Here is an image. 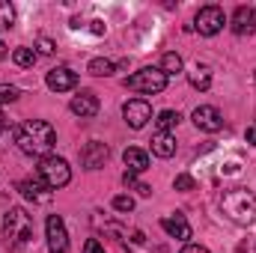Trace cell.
I'll return each instance as SVG.
<instances>
[{"instance_id": "6da1fadb", "label": "cell", "mask_w": 256, "mask_h": 253, "mask_svg": "<svg viewBox=\"0 0 256 253\" xmlns=\"http://www.w3.org/2000/svg\"><path fill=\"white\" fill-rule=\"evenodd\" d=\"M15 143L24 155H48L57 143V131L45 120H27L15 128Z\"/></svg>"}, {"instance_id": "7a4b0ae2", "label": "cell", "mask_w": 256, "mask_h": 253, "mask_svg": "<svg viewBox=\"0 0 256 253\" xmlns=\"http://www.w3.org/2000/svg\"><path fill=\"white\" fill-rule=\"evenodd\" d=\"M220 212L242 226L256 224V194L248 188H230L220 194Z\"/></svg>"}, {"instance_id": "3957f363", "label": "cell", "mask_w": 256, "mask_h": 253, "mask_svg": "<svg viewBox=\"0 0 256 253\" xmlns=\"http://www.w3.org/2000/svg\"><path fill=\"white\" fill-rule=\"evenodd\" d=\"M3 238L9 248H24L33 238V218L24 208H9L3 214Z\"/></svg>"}, {"instance_id": "277c9868", "label": "cell", "mask_w": 256, "mask_h": 253, "mask_svg": "<svg viewBox=\"0 0 256 253\" xmlns=\"http://www.w3.org/2000/svg\"><path fill=\"white\" fill-rule=\"evenodd\" d=\"M36 179H39L45 188L57 190V188H66V185L72 182V170H68V164H66L63 158L45 155V158L39 161V167H36Z\"/></svg>"}, {"instance_id": "5b68a950", "label": "cell", "mask_w": 256, "mask_h": 253, "mask_svg": "<svg viewBox=\"0 0 256 253\" xmlns=\"http://www.w3.org/2000/svg\"><path fill=\"white\" fill-rule=\"evenodd\" d=\"M126 86H128V90H134V92L155 96V92H164V90H167V74H164L161 68L146 66V68L134 72L131 78H126Z\"/></svg>"}, {"instance_id": "8992f818", "label": "cell", "mask_w": 256, "mask_h": 253, "mask_svg": "<svg viewBox=\"0 0 256 253\" xmlns=\"http://www.w3.org/2000/svg\"><path fill=\"white\" fill-rule=\"evenodd\" d=\"M224 24H226V15H224L220 6H202L194 18V27H196L200 36H214Z\"/></svg>"}, {"instance_id": "52a82bcc", "label": "cell", "mask_w": 256, "mask_h": 253, "mask_svg": "<svg viewBox=\"0 0 256 253\" xmlns=\"http://www.w3.org/2000/svg\"><path fill=\"white\" fill-rule=\"evenodd\" d=\"M48 253H68V236H66V224L60 214H51L48 224Z\"/></svg>"}, {"instance_id": "ba28073f", "label": "cell", "mask_w": 256, "mask_h": 253, "mask_svg": "<svg viewBox=\"0 0 256 253\" xmlns=\"http://www.w3.org/2000/svg\"><path fill=\"white\" fill-rule=\"evenodd\" d=\"M122 116L131 128H143L149 120H152V108L143 102V98H131L122 104Z\"/></svg>"}, {"instance_id": "9c48e42d", "label": "cell", "mask_w": 256, "mask_h": 253, "mask_svg": "<svg viewBox=\"0 0 256 253\" xmlns=\"http://www.w3.org/2000/svg\"><path fill=\"white\" fill-rule=\"evenodd\" d=\"M194 126L200 128V131L214 134V131H220V128H224V120H220L218 108H212V104H200V108L194 110Z\"/></svg>"}, {"instance_id": "30bf717a", "label": "cell", "mask_w": 256, "mask_h": 253, "mask_svg": "<svg viewBox=\"0 0 256 253\" xmlns=\"http://www.w3.org/2000/svg\"><path fill=\"white\" fill-rule=\"evenodd\" d=\"M68 108H72L74 116H80V120H92V116L98 114V96L90 92V90H84V92H78V96L72 98Z\"/></svg>"}, {"instance_id": "8fae6325", "label": "cell", "mask_w": 256, "mask_h": 253, "mask_svg": "<svg viewBox=\"0 0 256 253\" xmlns=\"http://www.w3.org/2000/svg\"><path fill=\"white\" fill-rule=\"evenodd\" d=\"M108 146L102 143V140H90L84 149H80V164L86 167V170H98L104 161H108Z\"/></svg>"}, {"instance_id": "7c38bea8", "label": "cell", "mask_w": 256, "mask_h": 253, "mask_svg": "<svg viewBox=\"0 0 256 253\" xmlns=\"http://www.w3.org/2000/svg\"><path fill=\"white\" fill-rule=\"evenodd\" d=\"M45 80H48V90L66 92V90H74L78 86V72H72L68 66H60V68H51Z\"/></svg>"}, {"instance_id": "4fadbf2b", "label": "cell", "mask_w": 256, "mask_h": 253, "mask_svg": "<svg viewBox=\"0 0 256 253\" xmlns=\"http://www.w3.org/2000/svg\"><path fill=\"white\" fill-rule=\"evenodd\" d=\"M161 230L170 236V238H179V242H188L191 232V224L185 220V214H170V218H161Z\"/></svg>"}, {"instance_id": "5bb4252c", "label": "cell", "mask_w": 256, "mask_h": 253, "mask_svg": "<svg viewBox=\"0 0 256 253\" xmlns=\"http://www.w3.org/2000/svg\"><path fill=\"white\" fill-rule=\"evenodd\" d=\"M232 30H236V36H250V33H256V12L254 9L238 6L236 15H232Z\"/></svg>"}, {"instance_id": "9a60e30c", "label": "cell", "mask_w": 256, "mask_h": 253, "mask_svg": "<svg viewBox=\"0 0 256 253\" xmlns=\"http://www.w3.org/2000/svg\"><path fill=\"white\" fill-rule=\"evenodd\" d=\"M152 152H155L158 158H173V155H176V137L167 134V131H158V134L152 137Z\"/></svg>"}, {"instance_id": "2e32d148", "label": "cell", "mask_w": 256, "mask_h": 253, "mask_svg": "<svg viewBox=\"0 0 256 253\" xmlns=\"http://www.w3.org/2000/svg\"><path fill=\"white\" fill-rule=\"evenodd\" d=\"M122 161H126V167L131 170V173L149 170V155H146L143 149H137V146H128L126 152H122Z\"/></svg>"}, {"instance_id": "e0dca14e", "label": "cell", "mask_w": 256, "mask_h": 253, "mask_svg": "<svg viewBox=\"0 0 256 253\" xmlns=\"http://www.w3.org/2000/svg\"><path fill=\"white\" fill-rule=\"evenodd\" d=\"M18 190L33 202H51V188H45L39 179L36 182H18Z\"/></svg>"}, {"instance_id": "ac0fdd59", "label": "cell", "mask_w": 256, "mask_h": 253, "mask_svg": "<svg viewBox=\"0 0 256 253\" xmlns=\"http://www.w3.org/2000/svg\"><path fill=\"white\" fill-rule=\"evenodd\" d=\"M188 80H191L194 90H208V86H212V68H208V66L194 63L191 72H188Z\"/></svg>"}, {"instance_id": "d6986e66", "label": "cell", "mask_w": 256, "mask_h": 253, "mask_svg": "<svg viewBox=\"0 0 256 253\" xmlns=\"http://www.w3.org/2000/svg\"><path fill=\"white\" fill-rule=\"evenodd\" d=\"M161 72L170 78V74H179L182 72V57L179 54H173V51H167L164 57H161Z\"/></svg>"}, {"instance_id": "ffe728a7", "label": "cell", "mask_w": 256, "mask_h": 253, "mask_svg": "<svg viewBox=\"0 0 256 253\" xmlns=\"http://www.w3.org/2000/svg\"><path fill=\"white\" fill-rule=\"evenodd\" d=\"M86 72H90V74H96V78H108V74H114V63H110V60H104V57H96V60H90Z\"/></svg>"}, {"instance_id": "44dd1931", "label": "cell", "mask_w": 256, "mask_h": 253, "mask_svg": "<svg viewBox=\"0 0 256 253\" xmlns=\"http://www.w3.org/2000/svg\"><path fill=\"white\" fill-rule=\"evenodd\" d=\"M179 120H182V116H179L176 110H161L155 122H158V131H167V134H170V128L179 126Z\"/></svg>"}, {"instance_id": "7402d4cb", "label": "cell", "mask_w": 256, "mask_h": 253, "mask_svg": "<svg viewBox=\"0 0 256 253\" xmlns=\"http://www.w3.org/2000/svg\"><path fill=\"white\" fill-rule=\"evenodd\" d=\"M12 60H15V66H21V68H30V66L36 63V51L33 48H15Z\"/></svg>"}, {"instance_id": "603a6c76", "label": "cell", "mask_w": 256, "mask_h": 253, "mask_svg": "<svg viewBox=\"0 0 256 253\" xmlns=\"http://www.w3.org/2000/svg\"><path fill=\"white\" fill-rule=\"evenodd\" d=\"M12 24H15V9H12L9 3H0V27L9 30Z\"/></svg>"}, {"instance_id": "cb8c5ba5", "label": "cell", "mask_w": 256, "mask_h": 253, "mask_svg": "<svg viewBox=\"0 0 256 253\" xmlns=\"http://www.w3.org/2000/svg\"><path fill=\"white\" fill-rule=\"evenodd\" d=\"M15 98H18V90L9 84H0V104H12Z\"/></svg>"}, {"instance_id": "d4e9b609", "label": "cell", "mask_w": 256, "mask_h": 253, "mask_svg": "<svg viewBox=\"0 0 256 253\" xmlns=\"http://www.w3.org/2000/svg\"><path fill=\"white\" fill-rule=\"evenodd\" d=\"M114 208L116 212H134V200L126 196V194H120V196H114Z\"/></svg>"}, {"instance_id": "484cf974", "label": "cell", "mask_w": 256, "mask_h": 253, "mask_svg": "<svg viewBox=\"0 0 256 253\" xmlns=\"http://www.w3.org/2000/svg\"><path fill=\"white\" fill-rule=\"evenodd\" d=\"M196 188V182H194V176L188 173H182V176H176V190H194Z\"/></svg>"}, {"instance_id": "4316f807", "label": "cell", "mask_w": 256, "mask_h": 253, "mask_svg": "<svg viewBox=\"0 0 256 253\" xmlns=\"http://www.w3.org/2000/svg\"><path fill=\"white\" fill-rule=\"evenodd\" d=\"M84 253H104V248H102L98 238H90V242L84 244Z\"/></svg>"}, {"instance_id": "83f0119b", "label": "cell", "mask_w": 256, "mask_h": 253, "mask_svg": "<svg viewBox=\"0 0 256 253\" xmlns=\"http://www.w3.org/2000/svg\"><path fill=\"white\" fill-rule=\"evenodd\" d=\"M39 51H42V54H54V42L42 36V39H39Z\"/></svg>"}, {"instance_id": "f1b7e54d", "label": "cell", "mask_w": 256, "mask_h": 253, "mask_svg": "<svg viewBox=\"0 0 256 253\" xmlns=\"http://www.w3.org/2000/svg\"><path fill=\"white\" fill-rule=\"evenodd\" d=\"M182 253H208V250H206L202 244H185V248H182Z\"/></svg>"}, {"instance_id": "f546056e", "label": "cell", "mask_w": 256, "mask_h": 253, "mask_svg": "<svg viewBox=\"0 0 256 253\" xmlns=\"http://www.w3.org/2000/svg\"><path fill=\"white\" fill-rule=\"evenodd\" d=\"M244 137H248V143H250V146H256V126L248 128V131H244Z\"/></svg>"}, {"instance_id": "4dcf8cb0", "label": "cell", "mask_w": 256, "mask_h": 253, "mask_svg": "<svg viewBox=\"0 0 256 253\" xmlns=\"http://www.w3.org/2000/svg\"><path fill=\"white\" fill-rule=\"evenodd\" d=\"M90 30H92V33H104V24H102V21H90Z\"/></svg>"}, {"instance_id": "1f68e13d", "label": "cell", "mask_w": 256, "mask_h": 253, "mask_svg": "<svg viewBox=\"0 0 256 253\" xmlns=\"http://www.w3.org/2000/svg\"><path fill=\"white\" fill-rule=\"evenodd\" d=\"M3 57H6V45L0 42V60H3Z\"/></svg>"}, {"instance_id": "d6a6232c", "label": "cell", "mask_w": 256, "mask_h": 253, "mask_svg": "<svg viewBox=\"0 0 256 253\" xmlns=\"http://www.w3.org/2000/svg\"><path fill=\"white\" fill-rule=\"evenodd\" d=\"M3 128H6V120H3V114H0V131H3Z\"/></svg>"}, {"instance_id": "836d02e7", "label": "cell", "mask_w": 256, "mask_h": 253, "mask_svg": "<svg viewBox=\"0 0 256 253\" xmlns=\"http://www.w3.org/2000/svg\"><path fill=\"white\" fill-rule=\"evenodd\" d=\"M254 12H256V9H254Z\"/></svg>"}]
</instances>
